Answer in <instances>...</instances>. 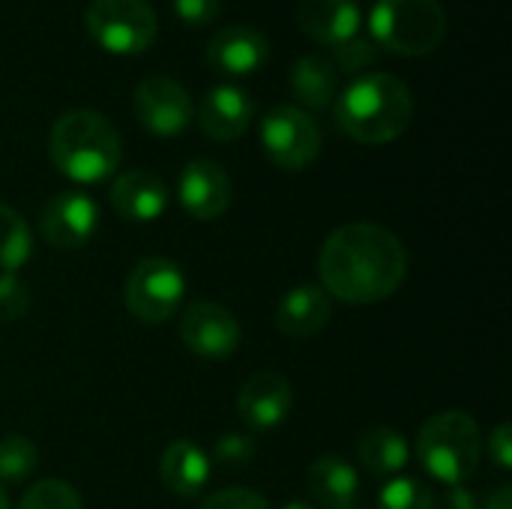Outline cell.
Wrapping results in <instances>:
<instances>
[{"label": "cell", "mask_w": 512, "mask_h": 509, "mask_svg": "<svg viewBox=\"0 0 512 509\" xmlns=\"http://www.w3.org/2000/svg\"><path fill=\"white\" fill-rule=\"evenodd\" d=\"M294 408V387L279 372H255L237 396V414L249 432H270L288 420Z\"/></svg>", "instance_id": "7c38bea8"}, {"label": "cell", "mask_w": 512, "mask_h": 509, "mask_svg": "<svg viewBox=\"0 0 512 509\" xmlns=\"http://www.w3.org/2000/svg\"><path fill=\"white\" fill-rule=\"evenodd\" d=\"M30 306L27 282L18 273H0V321H18Z\"/></svg>", "instance_id": "f1b7e54d"}, {"label": "cell", "mask_w": 512, "mask_h": 509, "mask_svg": "<svg viewBox=\"0 0 512 509\" xmlns=\"http://www.w3.org/2000/svg\"><path fill=\"white\" fill-rule=\"evenodd\" d=\"M378 509H435V495L423 480L393 477L378 495Z\"/></svg>", "instance_id": "d4e9b609"}, {"label": "cell", "mask_w": 512, "mask_h": 509, "mask_svg": "<svg viewBox=\"0 0 512 509\" xmlns=\"http://www.w3.org/2000/svg\"><path fill=\"white\" fill-rule=\"evenodd\" d=\"M318 276L330 297L351 306H369L402 288L408 252L393 231L375 222H348L324 240Z\"/></svg>", "instance_id": "6da1fadb"}, {"label": "cell", "mask_w": 512, "mask_h": 509, "mask_svg": "<svg viewBox=\"0 0 512 509\" xmlns=\"http://www.w3.org/2000/svg\"><path fill=\"white\" fill-rule=\"evenodd\" d=\"M348 509H360V507H348Z\"/></svg>", "instance_id": "8d00e7d4"}, {"label": "cell", "mask_w": 512, "mask_h": 509, "mask_svg": "<svg viewBox=\"0 0 512 509\" xmlns=\"http://www.w3.org/2000/svg\"><path fill=\"white\" fill-rule=\"evenodd\" d=\"M111 207L126 222H156L168 210V186L153 171H126L111 183Z\"/></svg>", "instance_id": "9a60e30c"}, {"label": "cell", "mask_w": 512, "mask_h": 509, "mask_svg": "<svg viewBox=\"0 0 512 509\" xmlns=\"http://www.w3.org/2000/svg\"><path fill=\"white\" fill-rule=\"evenodd\" d=\"M132 111L135 120L156 138H174L186 132V126L195 117L192 96L186 87L168 75H150L144 78L132 93Z\"/></svg>", "instance_id": "9c48e42d"}, {"label": "cell", "mask_w": 512, "mask_h": 509, "mask_svg": "<svg viewBox=\"0 0 512 509\" xmlns=\"http://www.w3.org/2000/svg\"><path fill=\"white\" fill-rule=\"evenodd\" d=\"M375 60H378V45L372 42V36H363V33L333 48V66L342 72H360L372 66Z\"/></svg>", "instance_id": "83f0119b"}, {"label": "cell", "mask_w": 512, "mask_h": 509, "mask_svg": "<svg viewBox=\"0 0 512 509\" xmlns=\"http://www.w3.org/2000/svg\"><path fill=\"white\" fill-rule=\"evenodd\" d=\"M186 294L180 264L168 258H141L126 279V309L144 324H165L177 315Z\"/></svg>", "instance_id": "52a82bcc"}, {"label": "cell", "mask_w": 512, "mask_h": 509, "mask_svg": "<svg viewBox=\"0 0 512 509\" xmlns=\"http://www.w3.org/2000/svg\"><path fill=\"white\" fill-rule=\"evenodd\" d=\"M309 492L315 504L324 509H348L357 507L360 495V477L354 465H348L339 456H321L309 465L306 471Z\"/></svg>", "instance_id": "ffe728a7"}, {"label": "cell", "mask_w": 512, "mask_h": 509, "mask_svg": "<svg viewBox=\"0 0 512 509\" xmlns=\"http://www.w3.org/2000/svg\"><path fill=\"white\" fill-rule=\"evenodd\" d=\"M270 57V42L252 27H225L207 42V63L222 75H252Z\"/></svg>", "instance_id": "2e32d148"}, {"label": "cell", "mask_w": 512, "mask_h": 509, "mask_svg": "<svg viewBox=\"0 0 512 509\" xmlns=\"http://www.w3.org/2000/svg\"><path fill=\"white\" fill-rule=\"evenodd\" d=\"M33 255V237L24 216L6 204H0V270L18 273Z\"/></svg>", "instance_id": "603a6c76"}, {"label": "cell", "mask_w": 512, "mask_h": 509, "mask_svg": "<svg viewBox=\"0 0 512 509\" xmlns=\"http://www.w3.org/2000/svg\"><path fill=\"white\" fill-rule=\"evenodd\" d=\"M363 15L357 0H300L297 27L318 45H342L360 33Z\"/></svg>", "instance_id": "e0dca14e"}, {"label": "cell", "mask_w": 512, "mask_h": 509, "mask_svg": "<svg viewBox=\"0 0 512 509\" xmlns=\"http://www.w3.org/2000/svg\"><path fill=\"white\" fill-rule=\"evenodd\" d=\"M483 456V432L474 417L462 411H444L423 423L417 435V459L423 471L444 483L462 486L474 477Z\"/></svg>", "instance_id": "277c9868"}, {"label": "cell", "mask_w": 512, "mask_h": 509, "mask_svg": "<svg viewBox=\"0 0 512 509\" xmlns=\"http://www.w3.org/2000/svg\"><path fill=\"white\" fill-rule=\"evenodd\" d=\"M180 339L201 360H225L240 348V324L219 303H195L180 318Z\"/></svg>", "instance_id": "8fae6325"}, {"label": "cell", "mask_w": 512, "mask_h": 509, "mask_svg": "<svg viewBox=\"0 0 512 509\" xmlns=\"http://www.w3.org/2000/svg\"><path fill=\"white\" fill-rule=\"evenodd\" d=\"M255 114L252 96L240 84H216L201 96L198 123L213 141H237Z\"/></svg>", "instance_id": "5bb4252c"}, {"label": "cell", "mask_w": 512, "mask_h": 509, "mask_svg": "<svg viewBox=\"0 0 512 509\" xmlns=\"http://www.w3.org/2000/svg\"><path fill=\"white\" fill-rule=\"evenodd\" d=\"M177 195L192 219L210 222L231 207V177L213 159H192L180 171Z\"/></svg>", "instance_id": "4fadbf2b"}, {"label": "cell", "mask_w": 512, "mask_h": 509, "mask_svg": "<svg viewBox=\"0 0 512 509\" xmlns=\"http://www.w3.org/2000/svg\"><path fill=\"white\" fill-rule=\"evenodd\" d=\"M435 509H480V504L465 486H450L447 495L441 498V507L435 504Z\"/></svg>", "instance_id": "d6a6232c"}, {"label": "cell", "mask_w": 512, "mask_h": 509, "mask_svg": "<svg viewBox=\"0 0 512 509\" xmlns=\"http://www.w3.org/2000/svg\"><path fill=\"white\" fill-rule=\"evenodd\" d=\"M357 456L375 477H393L408 465L411 450H408V441H405V435L399 429L375 426V429L360 435Z\"/></svg>", "instance_id": "7402d4cb"}, {"label": "cell", "mask_w": 512, "mask_h": 509, "mask_svg": "<svg viewBox=\"0 0 512 509\" xmlns=\"http://www.w3.org/2000/svg\"><path fill=\"white\" fill-rule=\"evenodd\" d=\"M414 117V96L408 84L390 72H369L345 87L336 102L339 129L360 144L396 141Z\"/></svg>", "instance_id": "7a4b0ae2"}, {"label": "cell", "mask_w": 512, "mask_h": 509, "mask_svg": "<svg viewBox=\"0 0 512 509\" xmlns=\"http://www.w3.org/2000/svg\"><path fill=\"white\" fill-rule=\"evenodd\" d=\"M291 93L297 96L300 105L321 111L336 99V87H339V69L333 66L330 57L321 54H306L291 66Z\"/></svg>", "instance_id": "44dd1931"}, {"label": "cell", "mask_w": 512, "mask_h": 509, "mask_svg": "<svg viewBox=\"0 0 512 509\" xmlns=\"http://www.w3.org/2000/svg\"><path fill=\"white\" fill-rule=\"evenodd\" d=\"M48 156L63 177L93 186L117 171L123 144L105 114L93 108H75L54 120L48 135Z\"/></svg>", "instance_id": "3957f363"}, {"label": "cell", "mask_w": 512, "mask_h": 509, "mask_svg": "<svg viewBox=\"0 0 512 509\" xmlns=\"http://www.w3.org/2000/svg\"><path fill=\"white\" fill-rule=\"evenodd\" d=\"M333 318L330 294L321 285L291 288L276 309V330L288 339H309L321 333Z\"/></svg>", "instance_id": "ac0fdd59"}, {"label": "cell", "mask_w": 512, "mask_h": 509, "mask_svg": "<svg viewBox=\"0 0 512 509\" xmlns=\"http://www.w3.org/2000/svg\"><path fill=\"white\" fill-rule=\"evenodd\" d=\"M18 509H84V504L66 480H39L24 492Z\"/></svg>", "instance_id": "484cf974"}, {"label": "cell", "mask_w": 512, "mask_h": 509, "mask_svg": "<svg viewBox=\"0 0 512 509\" xmlns=\"http://www.w3.org/2000/svg\"><path fill=\"white\" fill-rule=\"evenodd\" d=\"M213 459H216V465L225 468V471H243V468H249L252 459H255V438L246 435V432H228L225 438L216 441Z\"/></svg>", "instance_id": "4316f807"}, {"label": "cell", "mask_w": 512, "mask_h": 509, "mask_svg": "<svg viewBox=\"0 0 512 509\" xmlns=\"http://www.w3.org/2000/svg\"><path fill=\"white\" fill-rule=\"evenodd\" d=\"M213 471V459L192 441H174L159 459V477L171 495L195 498Z\"/></svg>", "instance_id": "d6986e66"}, {"label": "cell", "mask_w": 512, "mask_h": 509, "mask_svg": "<svg viewBox=\"0 0 512 509\" xmlns=\"http://www.w3.org/2000/svg\"><path fill=\"white\" fill-rule=\"evenodd\" d=\"M486 509H512V489L510 486H501L489 501H486Z\"/></svg>", "instance_id": "836d02e7"}, {"label": "cell", "mask_w": 512, "mask_h": 509, "mask_svg": "<svg viewBox=\"0 0 512 509\" xmlns=\"http://www.w3.org/2000/svg\"><path fill=\"white\" fill-rule=\"evenodd\" d=\"M84 24L93 42L111 54H141L159 30L156 12L144 0H93Z\"/></svg>", "instance_id": "8992f818"}, {"label": "cell", "mask_w": 512, "mask_h": 509, "mask_svg": "<svg viewBox=\"0 0 512 509\" xmlns=\"http://www.w3.org/2000/svg\"><path fill=\"white\" fill-rule=\"evenodd\" d=\"M39 465L36 444L24 435H6L0 438V483H24Z\"/></svg>", "instance_id": "cb8c5ba5"}, {"label": "cell", "mask_w": 512, "mask_h": 509, "mask_svg": "<svg viewBox=\"0 0 512 509\" xmlns=\"http://www.w3.org/2000/svg\"><path fill=\"white\" fill-rule=\"evenodd\" d=\"M282 509H318L315 504H306V501H291V504H285Z\"/></svg>", "instance_id": "e575fe53"}, {"label": "cell", "mask_w": 512, "mask_h": 509, "mask_svg": "<svg viewBox=\"0 0 512 509\" xmlns=\"http://www.w3.org/2000/svg\"><path fill=\"white\" fill-rule=\"evenodd\" d=\"M261 147L273 165L285 171H303L321 153V132L309 111L297 105H279L267 111L261 123Z\"/></svg>", "instance_id": "ba28073f"}, {"label": "cell", "mask_w": 512, "mask_h": 509, "mask_svg": "<svg viewBox=\"0 0 512 509\" xmlns=\"http://www.w3.org/2000/svg\"><path fill=\"white\" fill-rule=\"evenodd\" d=\"M174 12L186 24L204 27V24L216 21V15L222 12V0H174Z\"/></svg>", "instance_id": "4dcf8cb0"}, {"label": "cell", "mask_w": 512, "mask_h": 509, "mask_svg": "<svg viewBox=\"0 0 512 509\" xmlns=\"http://www.w3.org/2000/svg\"><path fill=\"white\" fill-rule=\"evenodd\" d=\"M0 509H9V498H6V492H3V486H0Z\"/></svg>", "instance_id": "d590c367"}, {"label": "cell", "mask_w": 512, "mask_h": 509, "mask_svg": "<svg viewBox=\"0 0 512 509\" xmlns=\"http://www.w3.org/2000/svg\"><path fill=\"white\" fill-rule=\"evenodd\" d=\"M369 36L399 57H423L444 42L447 9L441 0H375Z\"/></svg>", "instance_id": "5b68a950"}, {"label": "cell", "mask_w": 512, "mask_h": 509, "mask_svg": "<svg viewBox=\"0 0 512 509\" xmlns=\"http://www.w3.org/2000/svg\"><path fill=\"white\" fill-rule=\"evenodd\" d=\"M489 459H492L501 471H512V429L507 423H501V426L489 435Z\"/></svg>", "instance_id": "1f68e13d"}, {"label": "cell", "mask_w": 512, "mask_h": 509, "mask_svg": "<svg viewBox=\"0 0 512 509\" xmlns=\"http://www.w3.org/2000/svg\"><path fill=\"white\" fill-rule=\"evenodd\" d=\"M201 509H270L267 498L252 489H222L210 495Z\"/></svg>", "instance_id": "f546056e"}, {"label": "cell", "mask_w": 512, "mask_h": 509, "mask_svg": "<svg viewBox=\"0 0 512 509\" xmlns=\"http://www.w3.org/2000/svg\"><path fill=\"white\" fill-rule=\"evenodd\" d=\"M99 228V207L84 192H57L39 213V231L54 249H81Z\"/></svg>", "instance_id": "30bf717a"}]
</instances>
